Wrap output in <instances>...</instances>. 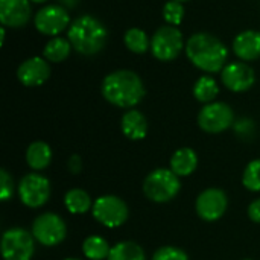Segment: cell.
Returning a JSON list of instances; mask_svg holds the SVG:
<instances>
[{
	"mask_svg": "<svg viewBox=\"0 0 260 260\" xmlns=\"http://www.w3.org/2000/svg\"><path fill=\"white\" fill-rule=\"evenodd\" d=\"M102 96L107 102L119 108H134L146 94L142 78L133 70H116L108 73L101 85Z\"/></svg>",
	"mask_w": 260,
	"mask_h": 260,
	"instance_id": "1",
	"label": "cell"
},
{
	"mask_svg": "<svg viewBox=\"0 0 260 260\" xmlns=\"http://www.w3.org/2000/svg\"><path fill=\"white\" fill-rule=\"evenodd\" d=\"M186 55L189 61L206 73H218L227 66L229 49L215 35L207 32L193 34L186 43Z\"/></svg>",
	"mask_w": 260,
	"mask_h": 260,
	"instance_id": "2",
	"label": "cell"
},
{
	"mask_svg": "<svg viewBox=\"0 0 260 260\" xmlns=\"http://www.w3.org/2000/svg\"><path fill=\"white\" fill-rule=\"evenodd\" d=\"M67 38L78 53L91 56L105 47L108 41V29L101 20L85 14L70 23Z\"/></svg>",
	"mask_w": 260,
	"mask_h": 260,
	"instance_id": "3",
	"label": "cell"
},
{
	"mask_svg": "<svg viewBox=\"0 0 260 260\" xmlns=\"http://www.w3.org/2000/svg\"><path fill=\"white\" fill-rule=\"evenodd\" d=\"M181 189L180 177L172 169H155L143 181V193L152 203H169L174 200Z\"/></svg>",
	"mask_w": 260,
	"mask_h": 260,
	"instance_id": "4",
	"label": "cell"
},
{
	"mask_svg": "<svg viewBox=\"0 0 260 260\" xmlns=\"http://www.w3.org/2000/svg\"><path fill=\"white\" fill-rule=\"evenodd\" d=\"M183 49H186V43L181 30L177 26L165 24L151 37V53L161 62L177 59Z\"/></svg>",
	"mask_w": 260,
	"mask_h": 260,
	"instance_id": "5",
	"label": "cell"
},
{
	"mask_svg": "<svg viewBox=\"0 0 260 260\" xmlns=\"http://www.w3.org/2000/svg\"><path fill=\"white\" fill-rule=\"evenodd\" d=\"M93 218L108 229H117L123 225L129 216L126 203L116 195H102L99 197L91 207Z\"/></svg>",
	"mask_w": 260,
	"mask_h": 260,
	"instance_id": "6",
	"label": "cell"
},
{
	"mask_svg": "<svg viewBox=\"0 0 260 260\" xmlns=\"http://www.w3.org/2000/svg\"><path fill=\"white\" fill-rule=\"evenodd\" d=\"M32 236L43 247H56L66 239L67 227L59 215L46 212L34 219Z\"/></svg>",
	"mask_w": 260,
	"mask_h": 260,
	"instance_id": "7",
	"label": "cell"
},
{
	"mask_svg": "<svg viewBox=\"0 0 260 260\" xmlns=\"http://www.w3.org/2000/svg\"><path fill=\"white\" fill-rule=\"evenodd\" d=\"M35 253V238L24 229H9L2 236V256L5 260H30Z\"/></svg>",
	"mask_w": 260,
	"mask_h": 260,
	"instance_id": "8",
	"label": "cell"
},
{
	"mask_svg": "<svg viewBox=\"0 0 260 260\" xmlns=\"http://www.w3.org/2000/svg\"><path fill=\"white\" fill-rule=\"evenodd\" d=\"M235 122V113L225 102L206 104L198 113V126L209 134H219L227 131Z\"/></svg>",
	"mask_w": 260,
	"mask_h": 260,
	"instance_id": "9",
	"label": "cell"
},
{
	"mask_svg": "<svg viewBox=\"0 0 260 260\" xmlns=\"http://www.w3.org/2000/svg\"><path fill=\"white\" fill-rule=\"evenodd\" d=\"M70 14L61 5H46L37 11L34 17V24L37 30L43 35L58 37L64 29L70 26Z\"/></svg>",
	"mask_w": 260,
	"mask_h": 260,
	"instance_id": "10",
	"label": "cell"
},
{
	"mask_svg": "<svg viewBox=\"0 0 260 260\" xmlns=\"http://www.w3.org/2000/svg\"><path fill=\"white\" fill-rule=\"evenodd\" d=\"M20 201L30 209H38L49 201L50 181L40 174H27L18 183Z\"/></svg>",
	"mask_w": 260,
	"mask_h": 260,
	"instance_id": "11",
	"label": "cell"
},
{
	"mask_svg": "<svg viewBox=\"0 0 260 260\" xmlns=\"http://www.w3.org/2000/svg\"><path fill=\"white\" fill-rule=\"evenodd\" d=\"M229 207L227 193L219 187H209L203 190L195 203L198 216L206 222H215L224 216Z\"/></svg>",
	"mask_w": 260,
	"mask_h": 260,
	"instance_id": "12",
	"label": "cell"
},
{
	"mask_svg": "<svg viewBox=\"0 0 260 260\" xmlns=\"http://www.w3.org/2000/svg\"><path fill=\"white\" fill-rule=\"evenodd\" d=\"M221 81L225 88L235 93L248 91L256 84V73L251 66L244 61L227 64L221 72Z\"/></svg>",
	"mask_w": 260,
	"mask_h": 260,
	"instance_id": "13",
	"label": "cell"
},
{
	"mask_svg": "<svg viewBox=\"0 0 260 260\" xmlns=\"http://www.w3.org/2000/svg\"><path fill=\"white\" fill-rule=\"evenodd\" d=\"M50 76V64L46 58L32 56L24 59L17 69V78L24 87H40Z\"/></svg>",
	"mask_w": 260,
	"mask_h": 260,
	"instance_id": "14",
	"label": "cell"
},
{
	"mask_svg": "<svg viewBox=\"0 0 260 260\" xmlns=\"http://www.w3.org/2000/svg\"><path fill=\"white\" fill-rule=\"evenodd\" d=\"M32 15L30 0H0V21L5 27H23Z\"/></svg>",
	"mask_w": 260,
	"mask_h": 260,
	"instance_id": "15",
	"label": "cell"
},
{
	"mask_svg": "<svg viewBox=\"0 0 260 260\" xmlns=\"http://www.w3.org/2000/svg\"><path fill=\"white\" fill-rule=\"evenodd\" d=\"M233 52L244 62L256 61L260 58V32L247 29L239 32L233 40Z\"/></svg>",
	"mask_w": 260,
	"mask_h": 260,
	"instance_id": "16",
	"label": "cell"
},
{
	"mask_svg": "<svg viewBox=\"0 0 260 260\" xmlns=\"http://www.w3.org/2000/svg\"><path fill=\"white\" fill-rule=\"evenodd\" d=\"M120 128L129 140H142L148 134V120L142 111L131 108L122 116Z\"/></svg>",
	"mask_w": 260,
	"mask_h": 260,
	"instance_id": "17",
	"label": "cell"
},
{
	"mask_svg": "<svg viewBox=\"0 0 260 260\" xmlns=\"http://www.w3.org/2000/svg\"><path fill=\"white\" fill-rule=\"evenodd\" d=\"M198 166V155L192 148H180L171 157V169L180 178L189 177Z\"/></svg>",
	"mask_w": 260,
	"mask_h": 260,
	"instance_id": "18",
	"label": "cell"
},
{
	"mask_svg": "<svg viewBox=\"0 0 260 260\" xmlns=\"http://www.w3.org/2000/svg\"><path fill=\"white\" fill-rule=\"evenodd\" d=\"M52 161V149L46 142H32L26 151V163L34 171L46 169Z\"/></svg>",
	"mask_w": 260,
	"mask_h": 260,
	"instance_id": "19",
	"label": "cell"
},
{
	"mask_svg": "<svg viewBox=\"0 0 260 260\" xmlns=\"http://www.w3.org/2000/svg\"><path fill=\"white\" fill-rule=\"evenodd\" d=\"M72 43L69 41V38H62V37H52L43 50V58H46L49 62H62L69 58L70 52H72Z\"/></svg>",
	"mask_w": 260,
	"mask_h": 260,
	"instance_id": "20",
	"label": "cell"
},
{
	"mask_svg": "<svg viewBox=\"0 0 260 260\" xmlns=\"http://www.w3.org/2000/svg\"><path fill=\"white\" fill-rule=\"evenodd\" d=\"M219 94V85L215 78L210 75H203L198 78V81L193 85V96L201 104H210L215 102L216 96Z\"/></svg>",
	"mask_w": 260,
	"mask_h": 260,
	"instance_id": "21",
	"label": "cell"
},
{
	"mask_svg": "<svg viewBox=\"0 0 260 260\" xmlns=\"http://www.w3.org/2000/svg\"><path fill=\"white\" fill-rule=\"evenodd\" d=\"M64 206L73 215H84L93 207V203L85 190L70 189L64 197Z\"/></svg>",
	"mask_w": 260,
	"mask_h": 260,
	"instance_id": "22",
	"label": "cell"
},
{
	"mask_svg": "<svg viewBox=\"0 0 260 260\" xmlns=\"http://www.w3.org/2000/svg\"><path fill=\"white\" fill-rule=\"evenodd\" d=\"M110 251H111V247L107 242V239H104L102 236L91 235L82 242V253L88 260L108 259Z\"/></svg>",
	"mask_w": 260,
	"mask_h": 260,
	"instance_id": "23",
	"label": "cell"
},
{
	"mask_svg": "<svg viewBox=\"0 0 260 260\" xmlns=\"http://www.w3.org/2000/svg\"><path fill=\"white\" fill-rule=\"evenodd\" d=\"M123 43L126 49L136 55H143L151 50V40L146 32L140 27H131L123 35Z\"/></svg>",
	"mask_w": 260,
	"mask_h": 260,
	"instance_id": "24",
	"label": "cell"
},
{
	"mask_svg": "<svg viewBox=\"0 0 260 260\" xmlns=\"http://www.w3.org/2000/svg\"><path fill=\"white\" fill-rule=\"evenodd\" d=\"M107 260H146L143 248L131 241H123L111 247Z\"/></svg>",
	"mask_w": 260,
	"mask_h": 260,
	"instance_id": "25",
	"label": "cell"
},
{
	"mask_svg": "<svg viewBox=\"0 0 260 260\" xmlns=\"http://www.w3.org/2000/svg\"><path fill=\"white\" fill-rule=\"evenodd\" d=\"M242 184L250 192H260V158L250 161L242 175Z\"/></svg>",
	"mask_w": 260,
	"mask_h": 260,
	"instance_id": "26",
	"label": "cell"
},
{
	"mask_svg": "<svg viewBox=\"0 0 260 260\" xmlns=\"http://www.w3.org/2000/svg\"><path fill=\"white\" fill-rule=\"evenodd\" d=\"M163 18L171 26H180L184 18V6L181 2L169 0L163 6Z\"/></svg>",
	"mask_w": 260,
	"mask_h": 260,
	"instance_id": "27",
	"label": "cell"
},
{
	"mask_svg": "<svg viewBox=\"0 0 260 260\" xmlns=\"http://www.w3.org/2000/svg\"><path fill=\"white\" fill-rule=\"evenodd\" d=\"M152 260H189V256L181 248H177V247H161V248H158L154 253Z\"/></svg>",
	"mask_w": 260,
	"mask_h": 260,
	"instance_id": "28",
	"label": "cell"
},
{
	"mask_svg": "<svg viewBox=\"0 0 260 260\" xmlns=\"http://www.w3.org/2000/svg\"><path fill=\"white\" fill-rule=\"evenodd\" d=\"M0 183H2L0 198H2V201H8L14 195V180L6 169L0 171Z\"/></svg>",
	"mask_w": 260,
	"mask_h": 260,
	"instance_id": "29",
	"label": "cell"
},
{
	"mask_svg": "<svg viewBox=\"0 0 260 260\" xmlns=\"http://www.w3.org/2000/svg\"><path fill=\"white\" fill-rule=\"evenodd\" d=\"M235 129L239 136L242 137H248L254 133V123L250 120V119H241L236 125H235Z\"/></svg>",
	"mask_w": 260,
	"mask_h": 260,
	"instance_id": "30",
	"label": "cell"
},
{
	"mask_svg": "<svg viewBox=\"0 0 260 260\" xmlns=\"http://www.w3.org/2000/svg\"><path fill=\"white\" fill-rule=\"evenodd\" d=\"M248 218L260 224V198L254 200L250 206H248Z\"/></svg>",
	"mask_w": 260,
	"mask_h": 260,
	"instance_id": "31",
	"label": "cell"
},
{
	"mask_svg": "<svg viewBox=\"0 0 260 260\" xmlns=\"http://www.w3.org/2000/svg\"><path fill=\"white\" fill-rule=\"evenodd\" d=\"M67 168H69L70 174H73V175L79 174L82 171V160H81V157L79 155H72L69 158V161H67Z\"/></svg>",
	"mask_w": 260,
	"mask_h": 260,
	"instance_id": "32",
	"label": "cell"
},
{
	"mask_svg": "<svg viewBox=\"0 0 260 260\" xmlns=\"http://www.w3.org/2000/svg\"><path fill=\"white\" fill-rule=\"evenodd\" d=\"M58 2H59V5L64 6L66 9H67V8H75V6L79 3V0H58Z\"/></svg>",
	"mask_w": 260,
	"mask_h": 260,
	"instance_id": "33",
	"label": "cell"
},
{
	"mask_svg": "<svg viewBox=\"0 0 260 260\" xmlns=\"http://www.w3.org/2000/svg\"><path fill=\"white\" fill-rule=\"evenodd\" d=\"M32 3H46L47 0H30Z\"/></svg>",
	"mask_w": 260,
	"mask_h": 260,
	"instance_id": "34",
	"label": "cell"
},
{
	"mask_svg": "<svg viewBox=\"0 0 260 260\" xmlns=\"http://www.w3.org/2000/svg\"><path fill=\"white\" fill-rule=\"evenodd\" d=\"M177 2H181V3H184V2H189V0H177Z\"/></svg>",
	"mask_w": 260,
	"mask_h": 260,
	"instance_id": "35",
	"label": "cell"
},
{
	"mask_svg": "<svg viewBox=\"0 0 260 260\" xmlns=\"http://www.w3.org/2000/svg\"><path fill=\"white\" fill-rule=\"evenodd\" d=\"M64 260H79V259H64Z\"/></svg>",
	"mask_w": 260,
	"mask_h": 260,
	"instance_id": "36",
	"label": "cell"
},
{
	"mask_svg": "<svg viewBox=\"0 0 260 260\" xmlns=\"http://www.w3.org/2000/svg\"><path fill=\"white\" fill-rule=\"evenodd\" d=\"M244 260H253V259H244Z\"/></svg>",
	"mask_w": 260,
	"mask_h": 260,
	"instance_id": "37",
	"label": "cell"
}]
</instances>
